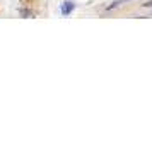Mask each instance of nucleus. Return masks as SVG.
Wrapping results in <instances>:
<instances>
[{"mask_svg": "<svg viewBox=\"0 0 152 147\" xmlns=\"http://www.w3.org/2000/svg\"><path fill=\"white\" fill-rule=\"evenodd\" d=\"M144 5H145V7H149V9H152V0H149V2H145Z\"/></svg>", "mask_w": 152, "mask_h": 147, "instance_id": "nucleus-3", "label": "nucleus"}, {"mask_svg": "<svg viewBox=\"0 0 152 147\" xmlns=\"http://www.w3.org/2000/svg\"><path fill=\"white\" fill-rule=\"evenodd\" d=\"M123 2H128V0H116V2H113V4H111V5H110V7H108V9L118 7V5H120V4H123Z\"/></svg>", "mask_w": 152, "mask_h": 147, "instance_id": "nucleus-2", "label": "nucleus"}, {"mask_svg": "<svg viewBox=\"0 0 152 147\" xmlns=\"http://www.w3.org/2000/svg\"><path fill=\"white\" fill-rule=\"evenodd\" d=\"M74 7H75V5H74L72 2H65V4L62 5V14H63V15H69L70 12L74 10Z\"/></svg>", "mask_w": 152, "mask_h": 147, "instance_id": "nucleus-1", "label": "nucleus"}]
</instances>
